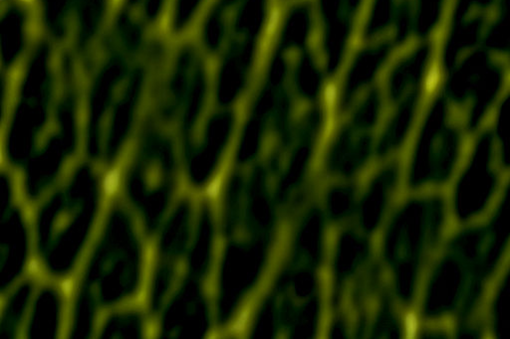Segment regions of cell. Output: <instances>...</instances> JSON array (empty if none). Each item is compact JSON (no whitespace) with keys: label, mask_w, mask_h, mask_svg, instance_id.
Wrapping results in <instances>:
<instances>
[{"label":"cell","mask_w":510,"mask_h":339,"mask_svg":"<svg viewBox=\"0 0 510 339\" xmlns=\"http://www.w3.org/2000/svg\"><path fill=\"white\" fill-rule=\"evenodd\" d=\"M122 180V171L119 167H113L108 170L102 181V190L103 193L111 198L114 197L120 188Z\"/></svg>","instance_id":"obj_1"},{"label":"cell","mask_w":510,"mask_h":339,"mask_svg":"<svg viewBox=\"0 0 510 339\" xmlns=\"http://www.w3.org/2000/svg\"><path fill=\"white\" fill-rule=\"evenodd\" d=\"M402 325H404L405 338L415 339L419 336L421 329V322L419 316L415 312H408L404 316Z\"/></svg>","instance_id":"obj_2"},{"label":"cell","mask_w":510,"mask_h":339,"mask_svg":"<svg viewBox=\"0 0 510 339\" xmlns=\"http://www.w3.org/2000/svg\"><path fill=\"white\" fill-rule=\"evenodd\" d=\"M249 319H250V310L248 308H244L231 323L229 331L233 334L244 333L248 327Z\"/></svg>","instance_id":"obj_3"},{"label":"cell","mask_w":510,"mask_h":339,"mask_svg":"<svg viewBox=\"0 0 510 339\" xmlns=\"http://www.w3.org/2000/svg\"><path fill=\"white\" fill-rule=\"evenodd\" d=\"M440 80H441V73H440V70L437 66H433L428 72L426 73L425 75V78H424V89L426 92L428 93H432L434 92L438 86L440 84Z\"/></svg>","instance_id":"obj_4"},{"label":"cell","mask_w":510,"mask_h":339,"mask_svg":"<svg viewBox=\"0 0 510 339\" xmlns=\"http://www.w3.org/2000/svg\"><path fill=\"white\" fill-rule=\"evenodd\" d=\"M222 185H223V180L221 176L213 177L208 182V184L206 185V187L204 189L205 196L210 200H214V199L219 198V196L222 193Z\"/></svg>","instance_id":"obj_5"},{"label":"cell","mask_w":510,"mask_h":339,"mask_svg":"<svg viewBox=\"0 0 510 339\" xmlns=\"http://www.w3.org/2000/svg\"><path fill=\"white\" fill-rule=\"evenodd\" d=\"M280 19H281L280 10L278 8H273L269 14L267 21L266 29H265L267 35L271 36L277 31L280 24Z\"/></svg>","instance_id":"obj_6"},{"label":"cell","mask_w":510,"mask_h":339,"mask_svg":"<svg viewBox=\"0 0 510 339\" xmlns=\"http://www.w3.org/2000/svg\"><path fill=\"white\" fill-rule=\"evenodd\" d=\"M324 101L326 106L331 108L335 106L338 97V89L335 84L329 83L324 88Z\"/></svg>","instance_id":"obj_7"},{"label":"cell","mask_w":510,"mask_h":339,"mask_svg":"<svg viewBox=\"0 0 510 339\" xmlns=\"http://www.w3.org/2000/svg\"><path fill=\"white\" fill-rule=\"evenodd\" d=\"M75 285L76 284H75V280L73 278L67 277L65 279H63L61 281V285H60L62 293L68 297L72 296V294L74 293V290H75Z\"/></svg>","instance_id":"obj_8"},{"label":"cell","mask_w":510,"mask_h":339,"mask_svg":"<svg viewBox=\"0 0 510 339\" xmlns=\"http://www.w3.org/2000/svg\"><path fill=\"white\" fill-rule=\"evenodd\" d=\"M40 269H41V267H40V263L38 260H36V259L30 260V262L28 263V271L31 274H33V275L38 274L40 272Z\"/></svg>","instance_id":"obj_9"},{"label":"cell","mask_w":510,"mask_h":339,"mask_svg":"<svg viewBox=\"0 0 510 339\" xmlns=\"http://www.w3.org/2000/svg\"><path fill=\"white\" fill-rule=\"evenodd\" d=\"M115 1H119V0H115Z\"/></svg>","instance_id":"obj_10"}]
</instances>
